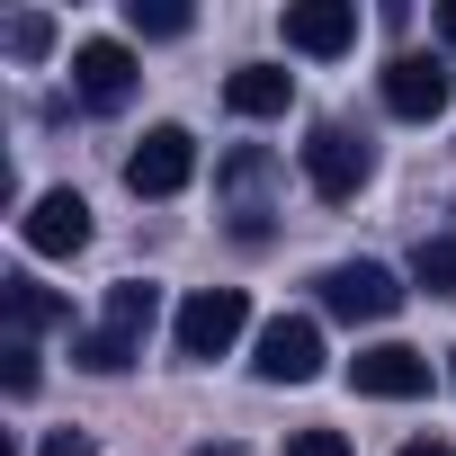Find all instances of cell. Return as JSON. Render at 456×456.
<instances>
[{"mask_svg":"<svg viewBox=\"0 0 456 456\" xmlns=\"http://www.w3.org/2000/svg\"><path fill=\"white\" fill-rule=\"evenodd\" d=\"M251 331V296L242 287H197L188 305H179V322H170V340H179V358H224V349H233Z\"/></svg>","mask_w":456,"mask_h":456,"instance_id":"1","label":"cell"},{"mask_svg":"<svg viewBox=\"0 0 456 456\" xmlns=\"http://www.w3.org/2000/svg\"><path fill=\"white\" fill-rule=\"evenodd\" d=\"M305 179H314L322 206H349V197L376 179V143L349 134V126H314V134H305Z\"/></svg>","mask_w":456,"mask_h":456,"instance_id":"2","label":"cell"},{"mask_svg":"<svg viewBox=\"0 0 456 456\" xmlns=\"http://www.w3.org/2000/svg\"><path fill=\"white\" fill-rule=\"evenodd\" d=\"M197 179V134L188 126H152L134 152H126V188L134 197H179Z\"/></svg>","mask_w":456,"mask_h":456,"instance_id":"3","label":"cell"},{"mask_svg":"<svg viewBox=\"0 0 456 456\" xmlns=\"http://www.w3.org/2000/svg\"><path fill=\"white\" fill-rule=\"evenodd\" d=\"M322 314H340V322H394L403 287L376 260H340V269H322Z\"/></svg>","mask_w":456,"mask_h":456,"instance_id":"4","label":"cell"},{"mask_svg":"<svg viewBox=\"0 0 456 456\" xmlns=\"http://www.w3.org/2000/svg\"><path fill=\"white\" fill-rule=\"evenodd\" d=\"M251 367H260V385H314L322 376V331L305 314H278V322H260Z\"/></svg>","mask_w":456,"mask_h":456,"instance_id":"5","label":"cell"},{"mask_svg":"<svg viewBox=\"0 0 456 456\" xmlns=\"http://www.w3.org/2000/svg\"><path fill=\"white\" fill-rule=\"evenodd\" d=\"M134 45H117V37H90V45H72V90H81V108H126L134 99Z\"/></svg>","mask_w":456,"mask_h":456,"instance_id":"6","label":"cell"},{"mask_svg":"<svg viewBox=\"0 0 456 456\" xmlns=\"http://www.w3.org/2000/svg\"><path fill=\"white\" fill-rule=\"evenodd\" d=\"M19 233H28V251H45V260H72V251L90 242V197H81V188H45V197L19 215Z\"/></svg>","mask_w":456,"mask_h":456,"instance_id":"7","label":"cell"},{"mask_svg":"<svg viewBox=\"0 0 456 456\" xmlns=\"http://www.w3.org/2000/svg\"><path fill=\"white\" fill-rule=\"evenodd\" d=\"M447 90H456V72H447L438 54H394V63H385V108L411 117V126H429V117L447 108Z\"/></svg>","mask_w":456,"mask_h":456,"instance_id":"8","label":"cell"},{"mask_svg":"<svg viewBox=\"0 0 456 456\" xmlns=\"http://www.w3.org/2000/svg\"><path fill=\"white\" fill-rule=\"evenodd\" d=\"M349 385L376 394V403H411V394H429V358L403 349V340H385V349H358L349 358Z\"/></svg>","mask_w":456,"mask_h":456,"instance_id":"9","label":"cell"},{"mask_svg":"<svg viewBox=\"0 0 456 456\" xmlns=\"http://www.w3.org/2000/svg\"><path fill=\"white\" fill-rule=\"evenodd\" d=\"M287 45L296 54H349L358 45V0H287Z\"/></svg>","mask_w":456,"mask_h":456,"instance_id":"10","label":"cell"},{"mask_svg":"<svg viewBox=\"0 0 456 456\" xmlns=\"http://www.w3.org/2000/svg\"><path fill=\"white\" fill-rule=\"evenodd\" d=\"M224 108H233V117H287V108H296V72H278V63H242L233 81H224Z\"/></svg>","mask_w":456,"mask_h":456,"instance_id":"11","label":"cell"},{"mask_svg":"<svg viewBox=\"0 0 456 456\" xmlns=\"http://www.w3.org/2000/svg\"><path fill=\"white\" fill-rule=\"evenodd\" d=\"M0 305H10V340H37L45 322H63V296H45L37 278H0Z\"/></svg>","mask_w":456,"mask_h":456,"instance_id":"12","label":"cell"},{"mask_svg":"<svg viewBox=\"0 0 456 456\" xmlns=\"http://www.w3.org/2000/svg\"><path fill=\"white\" fill-rule=\"evenodd\" d=\"M152 314H161V287H143V278H126V287H108V322H99V331H117V340H134V349H143V331H152Z\"/></svg>","mask_w":456,"mask_h":456,"instance_id":"13","label":"cell"},{"mask_svg":"<svg viewBox=\"0 0 456 456\" xmlns=\"http://www.w3.org/2000/svg\"><path fill=\"white\" fill-rule=\"evenodd\" d=\"M411 287H420V296H456V233H429V242L411 251Z\"/></svg>","mask_w":456,"mask_h":456,"instance_id":"14","label":"cell"},{"mask_svg":"<svg viewBox=\"0 0 456 456\" xmlns=\"http://www.w3.org/2000/svg\"><path fill=\"white\" fill-rule=\"evenodd\" d=\"M72 358H81L90 376H126L143 349H134V340H117V331H90V340H72Z\"/></svg>","mask_w":456,"mask_h":456,"instance_id":"15","label":"cell"},{"mask_svg":"<svg viewBox=\"0 0 456 456\" xmlns=\"http://www.w3.org/2000/svg\"><path fill=\"white\" fill-rule=\"evenodd\" d=\"M126 28H134V37H188L197 19L179 10V0H126Z\"/></svg>","mask_w":456,"mask_h":456,"instance_id":"16","label":"cell"},{"mask_svg":"<svg viewBox=\"0 0 456 456\" xmlns=\"http://www.w3.org/2000/svg\"><path fill=\"white\" fill-rule=\"evenodd\" d=\"M0 385H10V394H37V349H28V340L0 349Z\"/></svg>","mask_w":456,"mask_h":456,"instance_id":"17","label":"cell"},{"mask_svg":"<svg viewBox=\"0 0 456 456\" xmlns=\"http://www.w3.org/2000/svg\"><path fill=\"white\" fill-rule=\"evenodd\" d=\"M45 45H54V28H45L37 10H28V19H10V54H19V63H37Z\"/></svg>","mask_w":456,"mask_h":456,"instance_id":"18","label":"cell"},{"mask_svg":"<svg viewBox=\"0 0 456 456\" xmlns=\"http://www.w3.org/2000/svg\"><path fill=\"white\" fill-rule=\"evenodd\" d=\"M287 456H349V438H340V429H296Z\"/></svg>","mask_w":456,"mask_h":456,"instance_id":"19","label":"cell"},{"mask_svg":"<svg viewBox=\"0 0 456 456\" xmlns=\"http://www.w3.org/2000/svg\"><path fill=\"white\" fill-rule=\"evenodd\" d=\"M37 456H90V429H54V438H45Z\"/></svg>","mask_w":456,"mask_h":456,"instance_id":"20","label":"cell"},{"mask_svg":"<svg viewBox=\"0 0 456 456\" xmlns=\"http://www.w3.org/2000/svg\"><path fill=\"white\" fill-rule=\"evenodd\" d=\"M438 45L456 54V0H438Z\"/></svg>","mask_w":456,"mask_h":456,"instance_id":"21","label":"cell"},{"mask_svg":"<svg viewBox=\"0 0 456 456\" xmlns=\"http://www.w3.org/2000/svg\"><path fill=\"white\" fill-rule=\"evenodd\" d=\"M403 456H447V438H411V447H403Z\"/></svg>","mask_w":456,"mask_h":456,"instance_id":"22","label":"cell"},{"mask_svg":"<svg viewBox=\"0 0 456 456\" xmlns=\"http://www.w3.org/2000/svg\"><path fill=\"white\" fill-rule=\"evenodd\" d=\"M197 456H242V447H233V438H215V447H197Z\"/></svg>","mask_w":456,"mask_h":456,"instance_id":"23","label":"cell"}]
</instances>
